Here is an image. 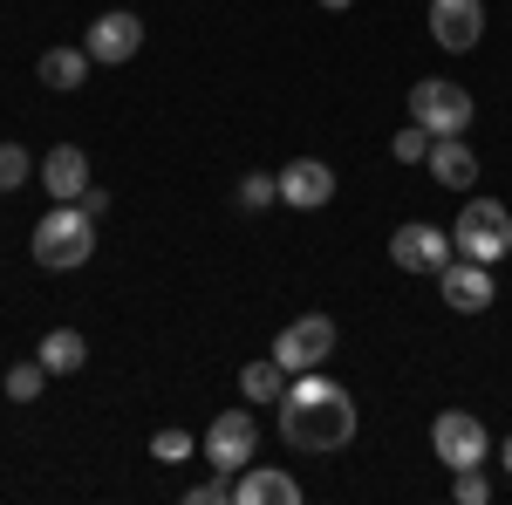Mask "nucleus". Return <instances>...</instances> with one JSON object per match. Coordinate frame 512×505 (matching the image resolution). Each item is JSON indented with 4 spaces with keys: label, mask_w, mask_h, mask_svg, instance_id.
I'll use <instances>...</instances> for the list:
<instances>
[{
    "label": "nucleus",
    "mask_w": 512,
    "mask_h": 505,
    "mask_svg": "<svg viewBox=\"0 0 512 505\" xmlns=\"http://www.w3.org/2000/svg\"><path fill=\"white\" fill-rule=\"evenodd\" d=\"M355 424H362V417H355V396L335 383V376H321V369L294 376L287 396H280V437H287L294 451H308V458L349 451Z\"/></svg>",
    "instance_id": "nucleus-1"
},
{
    "label": "nucleus",
    "mask_w": 512,
    "mask_h": 505,
    "mask_svg": "<svg viewBox=\"0 0 512 505\" xmlns=\"http://www.w3.org/2000/svg\"><path fill=\"white\" fill-rule=\"evenodd\" d=\"M89 253H96V219L82 205H55L35 226V267L76 273V267H89Z\"/></svg>",
    "instance_id": "nucleus-2"
},
{
    "label": "nucleus",
    "mask_w": 512,
    "mask_h": 505,
    "mask_svg": "<svg viewBox=\"0 0 512 505\" xmlns=\"http://www.w3.org/2000/svg\"><path fill=\"white\" fill-rule=\"evenodd\" d=\"M451 246L478 260V267H499L512 253V212L499 198H465V212H458V226H451Z\"/></svg>",
    "instance_id": "nucleus-3"
},
{
    "label": "nucleus",
    "mask_w": 512,
    "mask_h": 505,
    "mask_svg": "<svg viewBox=\"0 0 512 505\" xmlns=\"http://www.w3.org/2000/svg\"><path fill=\"white\" fill-rule=\"evenodd\" d=\"M410 123H424L431 137H465V123H472V89H465V82H444V76L410 82Z\"/></svg>",
    "instance_id": "nucleus-4"
},
{
    "label": "nucleus",
    "mask_w": 512,
    "mask_h": 505,
    "mask_svg": "<svg viewBox=\"0 0 512 505\" xmlns=\"http://www.w3.org/2000/svg\"><path fill=\"white\" fill-rule=\"evenodd\" d=\"M328 355H335V321H328V314H301V321H287L274 335V362L287 376L328 369Z\"/></svg>",
    "instance_id": "nucleus-5"
},
{
    "label": "nucleus",
    "mask_w": 512,
    "mask_h": 505,
    "mask_svg": "<svg viewBox=\"0 0 512 505\" xmlns=\"http://www.w3.org/2000/svg\"><path fill=\"white\" fill-rule=\"evenodd\" d=\"M431 451L451 471H472V465L492 458V430L478 424L472 410H437V417H431Z\"/></svg>",
    "instance_id": "nucleus-6"
},
{
    "label": "nucleus",
    "mask_w": 512,
    "mask_h": 505,
    "mask_svg": "<svg viewBox=\"0 0 512 505\" xmlns=\"http://www.w3.org/2000/svg\"><path fill=\"white\" fill-rule=\"evenodd\" d=\"M451 253H458L451 233L431 226V219H403V226L390 233V260L403 273H444V267H451Z\"/></svg>",
    "instance_id": "nucleus-7"
},
{
    "label": "nucleus",
    "mask_w": 512,
    "mask_h": 505,
    "mask_svg": "<svg viewBox=\"0 0 512 505\" xmlns=\"http://www.w3.org/2000/svg\"><path fill=\"white\" fill-rule=\"evenodd\" d=\"M253 451H260V424H253L246 410H219L212 430H205V465L212 471H246Z\"/></svg>",
    "instance_id": "nucleus-8"
},
{
    "label": "nucleus",
    "mask_w": 512,
    "mask_h": 505,
    "mask_svg": "<svg viewBox=\"0 0 512 505\" xmlns=\"http://www.w3.org/2000/svg\"><path fill=\"white\" fill-rule=\"evenodd\" d=\"M437 294H444V308L451 314H485L492 308V267H478V260H465V253H451V267L437 273Z\"/></svg>",
    "instance_id": "nucleus-9"
},
{
    "label": "nucleus",
    "mask_w": 512,
    "mask_h": 505,
    "mask_svg": "<svg viewBox=\"0 0 512 505\" xmlns=\"http://www.w3.org/2000/svg\"><path fill=\"white\" fill-rule=\"evenodd\" d=\"M431 41L444 55H465L485 41V0H431Z\"/></svg>",
    "instance_id": "nucleus-10"
},
{
    "label": "nucleus",
    "mask_w": 512,
    "mask_h": 505,
    "mask_svg": "<svg viewBox=\"0 0 512 505\" xmlns=\"http://www.w3.org/2000/svg\"><path fill=\"white\" fill-rule=\"evenodd\" d=\"M89 62H130L137 48H144V21L137 14H123V7H110V14H96L89 21Z\"/></svg>",
    "instance_id": "nucleus-11"
},
{
    "label": "nucleus",
    "mask_w": 512,
    "mask_h": 505,
    "mask_svg": "<svg viewBox=\"0 0 512 505\" xmlns=\"http://www.w3.org/2000/svg\"><path fill=\"white\" fill-rule=\"evenodd\" d=\"M274 178H280V205H294V212H321V205L335 198V171H328L321 157H294Z\"/></svg>",
    "instance_id": "nucleus-12"
},
{
    "label": "nucleus",
    "mask_w": 512,
    "mask_h": 505,
    "mask_svg": "<svg viewBox=\"0 0 512 505\" xmlns=\"http://www.w3.org/2000/svg\"><path fill=\"white\" fill-rule=\"evenodd\" d=\"M41 192L55 198V205H76V198L89 192V157H82L76 144H55V151L41 157Z\"/></svg>",
    "instance_id": "nucleus-13"
},
{
    "label": "nucleus",
    "mask_w": 512,
    "mask_h": 505,
    "mask_svg": "<svg viewBox=\"0 0 512 505\" xmlns=\"http://www.w3.org/2000/svg\"><path fill=\"white\" fill-rule=\"evenodd\" d=\"M233 505H301V485H294V471L246 465L233 471Z\"/></svg>",
    "instance_id": "nucleus-14"
},
{
    "label": "nucleus",
    "mask_w": 512,
    "mask_h": 505,
    "mask_svg": "<svg viewBox=\"0 0 512 505\" xmlns=\"http://www.w3.org/2000/svg\"><path fill=\"white\" fill-rule=\"evenodd\" d=\"M424 164H431V178L444 185V192H472V185H478V157H472L465 137H437Z\"/></svg>",
    "instance_id": "nucleus-15"
},
{
    "label": "nucleus",
    "mask_w": 512,
    "mask_h": 505,
    "mask_svg": "<svg viewBox=\"0 0 512 505\" xmlns=\"http://www.w3.org/2000/svg\"><path fill=\"white\" fill-rule=\"evenodd\" d=\"M35 355H41V369H48V376H76L82 362H89V342H82L76 328H48Z\"/></svg>",
    "instance_id": "nucleus-16"
},
{
    "label": "nucleus",
    "mask_w": 512,
    "mask_h": 505,
    "mask_svg": "<svg viewBox=\"0 0 512 505\" xmlns=\"http://www.w3.org/2000/svg\"><path fill=\"white\" fill-rule=\"evenodd\" d=\"M35 76L48 82V89H62V96H69V89L89 82V48H48V55L35 62Z\"/></svg>",
    "instance_id": "nucleus-17"
},
{
    "label": "nucleus",
    "mask_w": 512,
    "mask_h": 505,
    "mask_svg": "<svg viewBox=\"0 0 512 505\" xmlns=\"http://www.w3.org/2000/svg\"><path fill=\"white\" fill-rule=\"evenodd\" d=\"M287 383H294V376L280 369L274 355H260V362H246V369H239V389H246V403H280V396H287Z\"/></svg>",
    "instance_id": "nucleus-18"
},
{
    "label": "nucleus",
    "mask_w": 512,
    "mask_h": 505,
    "mask_svg": "<svg viewBox=\"0 0 512 505\" xmlns=\"http://www.w3.org/2000/svg\"><path fill=\"white\" fill-rule=\"evenodd\" d=\"M41 383H48L41 355H35V362H14V369H7V403H35V396H41Z\"/></svg>",
    "instance_id": "nucleus-19"
},
{
    "label": "nucleus",
    "mask_w": 512,
    "mask_h": 505,
    "mask_svg": "<svg viewBox=\"0 0 512 505\" xmlns=\"http://www.w3.org/2000/svg\"><path fill=\"white\" fill-rule=\"evenodd\" d=\"M192 451H198V444H192V430H178V424H164L158 437H151V458H158V465H185Z\"/></svg>",
    "instance_id": "nucleus-20"
},
{
    "label": "nucleus",
    "mask_w": 512,
    "mask_h": 505,
    "mask_svg": "<svg viewBox=\"0 0 512 505\" xmlns=\"http://www.w3.org/2000/svg\"><path fill=\"white\" fill-rule=\"evenodd\" d=\"M280 198V178H267V171H246L239 178V212H267Z\"/></svg>",
    "instance_id": "nucleus-21"
},
{
    "label": "nucleus",
    "mask_w": 512,
    "mask_h": 505,
    "mask_svg": "<svg viewBox=\"0 0 512 505\" xmlns=\"http://www.w3.org/2000/svg\"><path fill=\"white\" fill-rule=\"evenodd\" d=\"M431 144H437L431 130H424V123H410V130H396V137H390V157H396V164H424Z\"/></svg>",
    "instance_id": "nucleus-22"
},
{
    "label": "nucleus",
    "mask_w": 512,
    "mask_h": 505,
    "mask_svg": "<svg viewBox=\"0 0 512 505\" xmlns=\"http://www.w3.org/2000/svg\"><path fill=\"white\" fill-rule=\"evenodd\" d=\"M35 178V157L21 151V144H0V192H21Z\"/></svg>",
    "instance_id": "nucleus-23"
},
{
    "label": "nucleus",
    "mask_w": 512,
    "mask_h": 505,
    "mask_svg": "<svg viewBox=\"0 0 512 505\" xmlns=\"http://www.w3.org/2000/svg\"><path fill=\"white\" fill-rule=\"evenodd\" d=\"M185 499H192V505H233V471H212V478H198Z\"/></svg>",
    "instance_id": "nucleus-24"
},
{
    "label": "nucleus",
    "mask_w": 512,
    "mask_h": 505,
    "mask_svg": "<svg viewBox=\"0 0 512 505\" xmlns=\"http://www.w3.org/2000/svg\"><path fill=\"white\" fill-rule=\"evenodd\" d=\"M451 492L465 505H485L492 499V485H485V465H472V471H451Z\"/></svg>",
    "instance_id": "nucleus-25"
},
{
    "label": "nucleus",
    "mask_w": 512,
    "mask_h": 505,
    "mask_svg": "<svg viewBox=\"0 0 512 505\" xmlns=\"http://www.w3.org/2000/svg\"><path fill=\"white\" fill-rule=\"evenodd\" d=\"M76 205H82V212H89V219H103V212H110V192H96V185H89V192H82Z\"/></svg>",
    "instance_id": "nucleus-26"
},
{
    "label": "nucleus",
    "mask_w": 512,
    "mask_h": 505,
    "mask_svg": "<svg viewBox=\"0 0 512 505\" xmlns=\"http://www.w3.org/2000/svg\"><path fill=\"white\" fill-rule=\"evenodd\" d=\"M499 465H506V478H512V437H506V451H499Z\"/></svg>",
    "instance_id": "nucleus-27"
},
{
    "label": "nucleus",
    "mask_w": 512,
    "mask_h": 505,
    "mask_svg": "<svg viewBox=\"0 0 512 505\" xmlns=\"http://www.w3.org/2000/svg\"><path fill=\"white\" fill-rule=\"evenodd\" d=\"M321 7H335V14H342V7H355V0H321Z\"/></svg>",
    "instance_id": "nucleus-28"
},
{
    "label": "nucleus",
    "mask_w": 512,
    "mask_h": 505,
    "mask_svg": "<svg viewBox=\"0 0 512 505\" xmlns=\"http://www.w3.org/2000/svg\"><path fill=\"white\" fill-rule=\"evenodd\" d=\"M424 7H431V0H424Z\"/></svg>",
    "instance_id": "nucleus-29"
}]
</instances>
